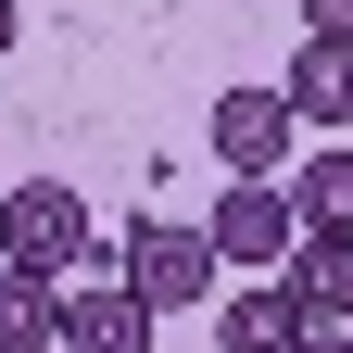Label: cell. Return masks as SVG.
Returning <instances> with one entry per match:
<instances>
[{
    "instance_id": "277c9868",
    "label": "cell",
    "mask_w": 353,
    "mask_h": 353,
    "mask_svg": "<svg viewBox=\"0 0 353 353\" xmlns=\"http://www.w3.org/2000/svg\"><path fill=\"white\" fill-rule=\"evenodd\" d=\"M202 139H214L228 176H290L303 164V114H290V88H214Z\"/></svg>"
},
{
    "instance_id": "30bf717a",
    "label": "cell",
    "mask_w": 353,
    "mask_h": 353,
    "mask_svg": "<svg viewBox=\"0 0 353 353\" xmlns=\"http://www.w3.org/2000/svg\"><path fill=\"white\" fill-rule=\"evenodd\" d=\"M51 278H38V265H13V252H0V341H26V328H51Z\"/></svg>"
},
{
    "instance_id": "5b68a950",
    "label": "cell",
    "mask_w": 353,
    "mask_h": 353,
    "mask_svg": "<svg viewBox=\"0 0 353 353\" xmlns=\"http://www.w3.org/2000/svg\"><path fill=\"white\" fill-rule=\"evenodd\" d=\"M202 228H214L228 265H290L303 252V202H290V176H228V202H214Z\"/></svg>"
},
{
    "instance_id": "52a82bcc",
    "label": "cell",
    "mask_w": 353,
    "mask_h": 353,
    "mask_svg": "<svg viewBox=\"0 0 353 353\" xmlns=\"http://www.w3.org/2000/svg\"><path fill=\"white\" fill-rule=\"evenodd\" d=\"M290 114L303 126H328V139H341V126H353V38H316V26H303V51H290Z\"/></svg>"
},
{
    "instance_id": "9c48e42d",
    "label": "cell",
    "mask_w": 353,
    "mask_h": 353,
    "mask_svg": "<svg viewBox=\"0 0 353 353\" xmlns=\"http://www.w3.org/2000/svg\"><path fill=\"white\" fill-rule=\"evenodd\" d=\"M290 202H303V228H341V240H353V139L303 152V164H290Z\"/></svg>"
},
{
    "instance_id": "4fadbf2b",
    "label": "cell",
    "mask_w": 353,
    "mask_h": 353,
    "mask_svg": "<svg viewBox=\"0 0 353 353\" xmlns=\"http://www.w3.org/2000/svg\"><path fill=\"white\" fill-rule=\"evenodd\" d=\"M303 353H353V328H316V341H303Z\"/></svg>"
},
{
    "instance_id": "7c38bea8",
    "label": "cell",
    "mask_w": 353,
    "mask_h": 353,
    "mask_svg": "<svg viewBox=\"0 0 353 353\" xmlns=\"http://www.w3.org/2000/svg\"><path fill=\"white\" fill-rule=\"evenodd\" d=\"M0 353H63V341H51V328H26V341H0Z\"/></svg>"
},
{
    "instance_id": "3957f363",
    "label": "cell",
    "mask_w": 353,
    "mask_h": 353,
    "mask_svg": "<svg viewBox=\"0 0 353 353\" xmlns=\"http://www.w3.org/2000/svg\"><path fill=\"white\" fill-rule=\"evenodd\" d=\"M152 328H164V303H139L126 265H88V278H63V303H51L63 353H152Z\"/></svg>"
},
{
    "instance_id": "6da1fadb",
    "label": "cell",
    "mask_w": 353,
    "mask_h": 353,
    "mask_svg": "<svg viewBox=\"0 0 353 353\" xmlns=\"http://www.w3.org/2000/svg\"><path fill=\"white\" fill-rule=\"evenodd\" d=\"M0 252L13 265H38V278H88V265H114L101 240H88V190H63V176H13L0 190Z\"/></svg>"
},
{
    "instance_id": "5bb4252c",
    "label": "cell",
    "mask_w": 353,
    "mask_h": 353,
    "mask_svg": "<svg viewBox=\"0 0 353 353\" xmlns=\"http://www.w3.org/2000/svg\"><path fill=\"white\" fill-rule=\"evenodd\" d=\"M13 26H26V13H13V0H0V51H13Z\"/></svg>"
},
{
    "instance_id": "8992f818",
    "label": "cell",
    "mask_w": 353,
    "mask_h": 353,
    "mask_svg": "<svg viewBox=\"0 0 353 353\" xmlns=\"http://www.w3.org/2000/svg\"><path fill=\"white\" fill-rule=\"evenodd\" d=\"M303 341H316V316H303L290 278H252L214 303V353H303Z\"/></svg>"
},
{
    "instance_id": "ba28073f",
    "label": "cell",
    "mask_w": 353,
    "mask_h": 353,
    "mask_svg": "<svg viewBox=\"0 0 353 353\" xmlns=\"http://www.w3.org/2000/svg\"><path fill=\"white\" fill-rule=\"evenodd\" d=\"M278 278L303 290V316H316V328H353V240H341V228H303V252L278 265Z\"/></svg>"
},
{
    "instance_id": "8fae6325",
    "label": "cell",
    "mask_w": 353,
    "mask_h": 353,
    "mask_svg": "<svg viewBox=\"0 0 353 353\" xmlns=\"http://www.w3.org/2000/svg\"><path fill=\"white\" fill-rule=\"evenodd\" d=\"M303 26H316V38H353V0H303Z\"/></svg>"
},
{
    "instance_id": "7a4b0ae2",
    "label": "cell",
    "mask_w": 353,
    "mask_h": 353,
    "mask_svg": "<svg viewBox=\"0 0 353 353\" xmlns=\"http://www.w3.org/2000/svg\"><path fill=\"white\" fill-rule=\"evenodd\" d=\"M114 265L139 278V303H164V316H190V303H214V278H228V252H214V228H176V214H139V228L114 240Z\"/></svg>"
}]
</instances>
